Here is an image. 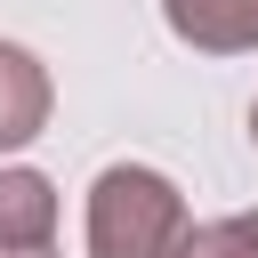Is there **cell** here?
I'll use <instances>...</instances> for the list:
<instances>
[{"mask_svg":"<svg viewBox=\"0 0 258 258\" xmlns=\"http://www.w3.org/2000/svg\"><path fill=\"white\" fill-rule=\"evenodd\" d=\"M0 258H64L56 242H40V250H16V242H0Z\"/></svg>","mask_w":258,"mask_h":258,"instance_id":"obj_6","label":"cell"},{"mask_svg":"<svg viewBox=\"0 0 258 258\" xmlns=\"http://www.w3.org/2000/svg\"><path fill=\"white\" fill-rule=\"evenodd\" d=\"M194 210L185 185L153 161H105L81 202V250L89 258H185Z\"/></svg>","mask_w":258,"mask_h":258,"instance_id":"obj_1","label":"cell"},{"mask_svg":"<svg viewBox=\"0 0 258 258\" xmlns=\"http://www.w3.org/2000/svg\"><path fill=\"white\" fill-rule=\"evenodd\" d=\"M48 113H56V81H48L40 48L0 40V161L24 153V145L48 129Z\"/></svg>","mask_w":258,"mask_h":258,"instance_id":"obj_2","label":"cell"},{"mask_svg":"<svg viewBox=\"0 0 258 258\" xmlns=\"http://www.w3.org/2000/svg\"><path fill=\"white\" fill-rule=\"evenodd\" d=\"M161 24L194 56H258V0H161Z\"/></svg>","mask_w":258,"mask_h":258,"instance_id":"obj_3","label":"cell"},{"mask_svg":"<svg viewBox=\"0 0 258 258\" xmlns=\"http://www.w3.org/2000/svg\"><path fill=\"white\" fill-rule=\"evenodd\" d=\"M185 258H258V242L242 234V210H234V218H202L194 242H185Z\"/></svg>","mask_w":258,"mask_h":258,"instance_id":"obj_5","label":"cell"},{"mask_svg":"<svg viewBox=\"0 0 258 258\" xmlns=\"http://www.w3.org/2000/svg\"><path fill=\"white\" fill-rule=\"evenodd\" d=\"M56 218H64L56 177L32 169V161H8V169H0V242L40 250V242H56Z\"/></svg>","mask_w":258,"mask_h":258,"instance_id":"obj_4","label":"cell"},{"mask_svg":"<svg viewBox=\"0 0 258 258\" xmlns=\"http://www.w3.org/2000/svg\"><path fill=\"white\" fill-rule=\"evenodd\" d=\"M242 234H250V242H258V210H242Z\"/></svg>","mask_w":258,"mask_h":258,"instance_id":"obj_7","label":"cell"},{"mask_svg":"<svg viewBox=\"0 0 258 258\" xmlns=\"http://www.w3.org/2000/svg\"><path fill=\"white\" fill-rule=\"evenodd\" d=\"M250 145H258V97H250Z\"/></svg>","mask_w":258,"mask_h":258,"instance_id":"obj_8","label":"cell"}]
</instances>
